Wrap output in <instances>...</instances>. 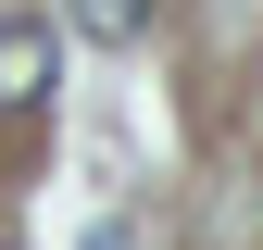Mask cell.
<instances>
[{"label":"cell","instance_id":"6da1fadb","mask_svg":"<svg viewBox=\"0 0 263 250\" xmlns=\"http://www.w3.org/2000/svg\"><path fill=\"white\" fill-rule=\"evenodd\" d=\"M0 113H13V125L50 113V25H25V13L0 25Z\"/></svg>","mask_w":263,"mask_h":250},{"label":"cell","instance_id":"7a4b0ae2","mask_svg":"<svg viewBox=\"0 0 263 250\" xmlns=\"http://www.w3.org/2000/svg\"><path fill=\"white\" fill-rule=\"evenodd\" d=\"M76 38H101V50L151 38V0H76Z\"/></svg>","mask_w":263,"mask_h":250}]
</instances>
